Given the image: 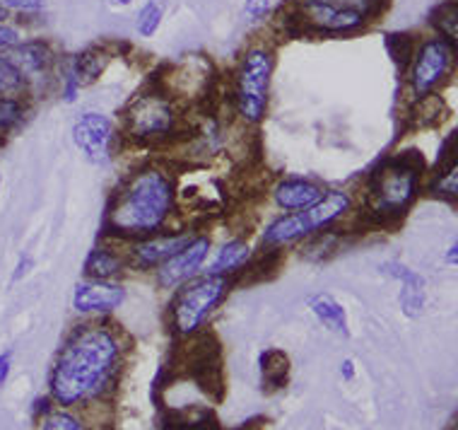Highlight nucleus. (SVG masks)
Instances as JSON below:
<instances>
[{"instance_id": "3", "label": "nucleus", "mask_w": 458, "mask_h": 430, "mask_svg": "<svg viewBox=\"0 0 458 430\" xmlns=\"http://www.w3.org/2000/svg\"><path fill=\"white\" fill-rule=\"evenodd\" d=\"M186 128V109L155 82L131 97L121 116V133L138 148H166L179 143Z\"/></svg>"}, {"instance_id": "39", "label": "nucleus", "mask_w": 458, "mask_h": 430, "mask_svg": "<svg viewBox=\"0 0 458 430\" xmlns=\"http://www.w3.org/2000/svg\"><path fill=\"white\" fill-rule=\"evenodd\" d=\"M193 430H213V428H206V426H198V428H193Z\"/></svg>"}, {"instance_id": "34", "label": "nucleus", "mask_w": 458, "mask_h": 430, "mask_svg": "<svg viewBox=\"0 0 458 430\" xmlns=\"http://www.w3.org/2000/svg\"><path fill=\"white\" fill-rule=\"evenodd\" d=\"M10 367H13V353H0V387L8 380Z\"/></svg>"}, {"instance_id": "13", "label": "nucleus", "mask_w": 458, "mask_h": 430, "mask_svg": "<svg viewBox=\"0 0 458 430\" xmlns=\"http://www.w3.org/2000/svg\"><path fill=\"white\" fill-rule=\"evenodd\" d=\"M210 252H213V237L208 232H193V237L155 271V283L162 290H176L186 280L203 273Z\"/></svg>"}, {"instance_id": "24", "label": "nucleus", "mask_w": 458, "mask_h": 430, "mask_svg": "<svg viewBox=\"0 0 458 430\" xmlns=\"http://www.w3.org/2000/svg\"><path fill=\"white\" fill-rule=\"evenodd\" d=\"M429 189H432V194L439 196V199L458 201V152L456 155H451V158L446 159V165L437 172L432 184H429Z\"/></svg>"}, {"instance_id": "1", "label": "nucleus", "mask_w": 458, "mask_h": 430, "mask_svg": "<svg viewBox=\"0 0 458 430\" xmlns=\"http://www.w3.org/2000/svg\"><path fill=\"white\" fill-rule=\"evenodd\" d=\"M123 363L119 331L104 322L72 329L51 370V399L58 407H82L109 394Z\"/></svg>"}, {"instance_id": "20", "label": "nucleus", "mask_w": 458, "mask_h": 430, "mask_svg": "<svg viewBox=\"0 0 458 430\" xmlns=\"http://www.w3.org/2000/svg\"><path fill=\"white\" fill-rule=\"evenodd\" d=\"M307 307L314 317L324 324L328 331L333 334L343 336L348 339L350 336V322H348V312L345 307L328 293H314L307 297Z\"/></svg>"}, {"instance_id": "10", "label": "nucleus", "mask_w": 458, "mask_h": 430, "mask_svg": "<svg viewBox=\"0 0 458 430\" xmlns=\"http://www.w3.org/2000/svg\"><path fill=\"white\" fill-rule=\"evenodd\" d=\"M456 51L442 39L432 37L420 44L411 56V68H408V88L415 99L425 95H432L437 85H442L446 75L454 68Z\"/></svg>"}, {"instance_id": "28", "label": "nucleus", "mask_w": 458, "mask_h": 430, "mask_svg": "<svg viewBox=\"0 0 458 430\" xmlns=\"http://www.w3.org/2000/svg\"><path fill=\"white\" fill-rule=\"evenodd\" d=\"M39 430H88V426L80 421L75 414L68 411H51L41 418Z\"/></svg>"}, {"instance_id": "41", "label": "nucleus", "mask_w": 458, "mask_h": 430, "mask_svg": "<svg viewBox=\"0 0 458 430\" xmlns=\"http://www.w3.org/2000/svg\"><path fill=\"white\" fill-rule=\"evenodd\" d=\"M456 426H458V423H456Z\"/></svg>"}, {"instance_id": "36", "label": "nucleus", "mask_w": 458, "mask_h": 430, "mask_svg": "<svg viewBox=\"0 0 458 430\" xmlns=\"http://www.w3.org/2000/svg\"><path fill=\"white\" fill-rule=\"evenodd\" d=\"M444 262L449 263V266H458V239L446 249V254H444Z\"/></svg>"}, {"instance_id": "37", "label": "nucleus", "mask_w": 458, "mask_h": 430, "mask_svg": "<svg viewBox=\"0 0 458 430\" xmlns=\"http://www.w3.org/2000/svg\"><path fill=\"white\" fill-rule=\"evenodd\" d=\"M8 15H10L8 10H5V8H3V5H0V22H5V20H8Z\"/></svg>"}, {"instance_id": "25", "label": "nucleus", "mask_w": 458, "mask_h": 430, "mask_svg": "<svg viewBox=\"0 0 458 430\" xmlns=\"http://www.w3.org/2000/svg\"><path fill=\"white\" fill-rule=\"evenodd\" d=\"M162 20H165V3L162 0H148L135 15V32L142 39H150L162 27Z\"/></svg>"}, {"instance_id": "23", "label": "nucleus", "mask_w": 458, "mask_h": 430, "mask_svg": "<svg viewBox=\"0 0 458 430\" xmlns=\"http://www.w3.org/2000/svg\"><path fill=\"white\" fill-rule=\"evenodd\" d=\"M287 374H290V360L283 351L268 348L261 353V380L268 390H280L287 384Z\"/></svg>"}, {"instance_id": "11", "label": "nucleus", "mask_w": 458, "mask_h": 430, "mask_svg": "<svg viewBox=\"0 0 458 430\" xmlns=\"http://www.w3.org/2000/svg\"><path fill=\"white\" fill-rule=\"evenodd\" d=\"M119 128L109 114L82 112L72 124V143L89 165H109L119 148Z\"/></svg>"}, {"instance_id": "26", "label": "nucleus", "mask_w": 458, "mask_h": 430, "mask_svg": "<svg viewBox=\"0 0 458 430\" xmlns=\"http://www.w3.org/2000/svg\"><path fill=\"white\" fill-rule=\"evenodd\" d=\"M13 95H30V85L22 73L17 71L15 64L0 51V97Z\"/></svg>"}, {"instance_id": "18", "label": "nucleus", "mask_w": 458, "mask_h": 430, "mask_svg": "<svg viewBox=\"0 0 458 430\" xmlns=\"http://www.w3.org/2000/svg\"><path fill=\"white\" fill-rule=\"evenodd\" d=\"M379 271L384 273V276H388V279H394L401 283L398 303H401V310H403L405 317H420L427 303L425 279H422L418 271H412L411 266H405L403 262L381 263Z\"/></svg>"}, {"instance_id": "19", "label": "nucleus", "mask_w": 458, "mask_h": 430, "mask_svg": "<svg viewBox=\"0 0 458 430\" xmlns=\"http://www.w3.org/2000/svg\"><path fill=\"white\" fill-rule=\"evenodd\" d=\"M253 262L251 242L244 237H232L222 242L220 247L210 252L203 273L210 276H222V279H234L242 271H246Z\"/></svg>"}, {"instance_id": "38", "label": "nucleus", "mask_w": 458, "mask_h": 430, "mask_svg": "<svg viewBox=\"0 0 458 430\" xmlns=\"http://www.w3.org/2000/svg\"><path fill=\"white\" fill-rule=\"evenodd\" d=\"M111 3H114V5H121V8H123V5H131L133 0H111Z\"/></svg>"}, {"instance_id": "2", "label": "nucleus", "mask_w": 458, "mask_h": 430, "mask_svg": "<svg viewBox=\"0 0 458 430\" xmlns=\"http://www.w3.org/2000/svg\"><path fill=\"white\" fill-rule=\"evenodd\" d=\"M179 220L176 175L165 162H142L131 169L106 206V235L119 242L148 237Z\"/></svg>"}, {"instance_id": "31", "label": "nucleus", "mask_w": 458, "mask_h": 430, "mask_svg": "<svg viewBox=\"0 0 458 430\" xmlns=\"http://www.w3.org/2000/svg\"><path fill=\"white\" fill-rule=\"evenodd\" d=\"M242 13L249 22H261L263 17L270 13V0H244Z\"/></svg>"}, {"instance_id": "32", "label": "nucleus", "mask_w": 458, "mask_h": 430, "mask_svg": "<svg viewBox=\"0 0 458 430\" xmlns=\"http://www.w3.org/2000/svg\"><path fill=\"white\" fill-rule=\"evenodd\" d=\"M17 41H22V34H20V30H17V27H13V24L0 22V51L15 47Z\"/></svg>"}, {"instance_id": "8", "label": "nucleus", "mask_w": 458, "mask_h": 430, "mask_svg": "<svg viewBox=\"0 0 458 430\" xmlns=\"http://www.w3.org/2000/svg\"><path fill=\"white\" fill-rule=\"evenodd\" d=\"M229 288H232V279L210 276V273H200L176 288L172 305H169V324L174 329V334L182 339L200 334L208 319L213 317V312L227 297Z\"/></svg>"}, {"instance_id": "5", "label": "nucleus", "mask_w": 458, "mask_h": 430, "mask_svg": "<svg viewBox=\"0 0 458 430\" xmlns=\"http://www.w3.org/2000/svg\"><path fill=\"white\" fill-rule=\"evenodd\" d=\"M276 73V54L268 44H251L239 58L232 75L229 107L244 128L261 126L270 107V85Z\"/></svg>"}, {"instance_id": "17", "label": "nucleus", "mask_w": 458, "mask_h": 430, "mask_svg": "<svg viewBox=\"0 0 458 430\" xmlns=\"http://www.w3.org/2000/svg\"><path fill=\"white\" fill-rule=\"evenodd\" d=\"M82 271H85V279L119 280L123 273L131 271L126 259V242L109 237L95 245L89 249Z\"/></svg>"}, {"instance_id": "33", "label": "nucleus", "mask_w": 458, "mask_h": 430, "mask_svg": "<svg viewBox=\"0 0 458 430\" xmlns=\"http://www.w3.org/2000/svg\"><path fill=\"white\" fill-rule=\"evenodd\" d=\"M34 269V259L30 254H22L17 259V266L15 271H13V283H20L22 279H27Z\"/></svg>"}, {"instance_id": "29", "label": "nucleus", "mask_w": 458, "mask_h": 430, "mask_svg": "<svg viewBox=\"0 0 458 430\" xmlns=\"http://www.w3.org/2000/svg\"><path fill=\"white\" fill-rule=\"evenodd\" d=\"M412 41L408 34H391L388 37V51H391V56H394L395 64H408L412 56Z\"/></svg>"}, {"instance_id": "9", "label": "nucleus", "mask_w": 458, "mask_h": 430, "mask_svg": "<svg viewBox=\"0 0 458 430\" xmlns=\"http://www.w3.org/2000/svg\"><path fill=\"white\" fill-rule=\"evenodd\" d=\"M215 82L213 64L208 56H183L169 68H165L162 78L155 80L159 90H165L166 95L172 97L182 109H193V107H203V102L210 95V85Z\"/></svg>"}, {"instance_id": "6", "label": "nucleus", "mask_w": 458, "mask_h": 430, "mask_svg": "<svg viewBox=\"0 0 458 430\" xmlns=\"http://www.w3.org/2000/svg\"><path fill=\"white\" fill-rule=\"evenodd\" d=\"M420 175H422L420 158L398 155V158L384 162L364 186V215L371 218L374 223L398 220L412 206V201L418 199Z\"/></svg>"}, {"instance_id": "40", "label": "nucleus", "mask_w": 458, "mask_h": 430, "mask_svg": "<svg viewBox=\"0 0 458 430\" xmlns=\"http://www.w3.org/2000/svg\"><path fill=\"white\" fill-rule=\"evenodd\" d=\"M0 192H3V175H0Z\"/></svg>"}, {"instance_id": "4", "label": "nucleus", "mask_w": 458, "mask_h": 430, "mask_svg": "<svg viewBox=\"0 0 458 430\" xmlns=\"http://www.w3.org/2000/svg\"><path fill=\"white\" fill-rule=\"evenodd\" d=\"M355 208L352 194L345 189H326L324 196L304 211L280 213L261 232V247L266 252L294 247L318 232L335 230Z\"/></svg>"}, {"instance_id": "35", "label": "nucleus", "mask_w": 458, "mask_h": 430, "mask_svg": "<svg viewBox=\"0 0 458 430\" xmlns=\"http://www.w3.org/2000/svg\"><path fill=\"white\" fill-rule=\"evenodd\" d=\"M340 377H343V380H352V377H355V363H352V360H343V366H340Z\"/></svg>"}, {"instance_id": "30", "label": "nucleus", "mask_w": 458, "mask_h": 430, "mask_svg": "<svg viewBox=\"0 0 458 430\" xmlns=\"http://www.w3.org/2000/svg\"><path fill=\"white\" fill-rule=\"evenodd\" d=\"M0 5L8 13H20V15H39L47 8V0H0Z\"/></svg>"}, {"instance_id": "16", "label": "nucleus", "mask_w": 458, "mask_h": 430, "mask_svg": "<svg viewBox=\"0 0 458 430\" xmlns=\"http://www.w3.org/2000/svg\"><path fill=\"white\" fill-rule=\"evenodd\" d=\"M324 192L326 186L309 179V176H280L270 186V201L277 211L294 213V211H304L311 203H317L324 196Z\"/></svg>"}, {"instance_id": "22", "label": "nucleus", "mask_w": 458, "mask_h": 430, "mask_svg": "<svg viewBox=\"0 0 458 430\" xmlns=\"http://www.w3.org/2000/svg\"><path fill=\"white\" fill-rule=\"evenodd\" d=\"M30 116V99L27 95L0 97V143L17 133Z\"/></svg>"}, {"instance_id": "21", "label": "nucleus", "mask_w": 458, "mask_h": 430, "mask_svg": "<svg viewBox=\"0 0 458 430\" xmlns=\"http://www.w3.org/2000/svg\"><path fill=\"white\" fill-rule=\"evenodd\" d=\"M111 64L109 48L104 47H89L85 51H80L72 58H68V65H71L72 75L78 78V82L82 88L88 85H95L97 80L102 78L106 65Z\"/></svg>"}, {"instance_id": "7", "label": "nucleus", "mask_w": 458, "mask_h": 430, "mask_svg": "<svg viewBox=\"0 0 458 430\" xmlns=\"http://www.w3.org/2000/svg\"><path fill=\"white\" fill-rule=\"evenodd\" d=\"M386 0H294L293 22L309 34H352L381 15Z\"/></svg>"}, {"instance_id": "27", "label": "nucleus", "mask_w": 458, "mask_h": 430, "mask_svg": "<svg viewBox=\"0 0 458 430\" xmlns=\"http://www.w3.org/2000/svg\"><path fill=\"white\" fill-rule=\"evenodd\" d=\"M437 30L442 32V39L449 44L454 51H458V0L446 3L435 13Z\"/></svg>"}, {"instance_id": "15", "label": "nucleus", "mask_w": 458, "mask_h": 430, "mask_svg": "<svg viewBox=\"0 0 458 430\" xmlns=\"http://www.w3.org/2000/svg\"><path fill=\"white\" fill-rule=\"evenodd\" d=\"M3 54L15 64L17 71L22 73L27 85H30V92H32L34 85L48 82V80L55 78V65H58V61H55V51L48 41H17L15 47L5 48Z\"/></svg>"}, {"instance_id": "14", "label": "nucleus", "mask_w": 458, "mask_h": 430, "mask_svg": "<svg viewBox=\"0 0 458 430\" xmlns=\"http://www.w3.org/2000/svg\"><path fill=\"white\" fill-rule=\"evenodd\" d=\"M128 290L119 280H80L72 290V307L82 317H109L126 303Z\"/></svg>"}, {"instance_id": "12", "label": "nucleus", "mask_w": 458, "mask_h": 430, "mask_svg": "<svg viewBox=\"0 0 458 430\" xmlns=\"http://www.w3.org/2000/svg\"><path fill=\"white\" fill-rule=\"evenodd\" d=\"M193 232L196 230H191L189 225H176V228H166L162 232L148 235V237L126 242L128 269L140 273H155L169 256H174L193 237Z\"/></svg>"}]
</instances>
